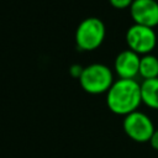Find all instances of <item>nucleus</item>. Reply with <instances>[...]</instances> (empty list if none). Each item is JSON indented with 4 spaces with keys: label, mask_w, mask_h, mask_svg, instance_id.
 Instances as JSON below:
<instances>
[{
    "label": "nucleus",
    "mask_w": 158,
    "mask_h": 158,
    "mask_svg": "<svg viewBox=\"0 0 158 158\" xmlns=\"http://www.w3.org/2000/svg\"><path fill=\"white\" fill-rule=\"evenodd\" d=\"M142 102L141 84L135 79H117L106 93V104L111 112L126 116Z\"/></svg>",
    "instance_id": "f257e3e1"
},
{
    "label": "nucleus",
    "mask_w": 158,
    "mask_h": 158,
    "mask_svg": "<svg viewBox=\"0 0 158 158\" xmlns=\"http://www.w3.org/2000/svg\"><path fill=\"white\" fill-rule=\"evenodd\" d=\"M79 84L81 89L89 94H102L114 84L112 72L107 65L94 63L88 67H84V70L79 78Z\"/></svg>",
    "instance_id": "f03ea898"
},
{
    "label": "nucleus",
    "mask_w": 158,
    "mask_h": 158,
    "mask_svg": "<svg viewBox=\"0 0 158 158\" xmlns=\"http://www.w3.org/2000/svg\"><path fill=\"white\" fill-rule=\"evenodd\" d=\"M105 32V25L100 19H84L77 27L75 43L80 51H94L102 43Z\"/></svg>",
    "instance_id": "7ed1b4c3"
},
{
    "label": "nucleus",
    "mask_w": 158,
    "mask_h": 158,
    "mask_svg": "<svg viewBox=\"0 0 158 158\" xmlns=\"http://www.w3.org/2000/svg\"><path fill=\"white\" fill-rule=\"evenodd\" d=\"M125 133L133 141L143 143L148 142L154 132L152 120L141 111H133L125 116L122 123Z\"/></svg>",
    "instance_id": "20e7f679"
},
{
    "label": "nucleus",
    "mask_w": 158,
    "mask_h": 158,
    "mask_svg": "<svg viewBox=\"0 0 158 158\" xmlns=\"http://www.w3.org/2000/svg\"><path fill=\"white\" fill-rule=\"evenodd\" d=\"M126 42L131 51L146 56L154 49L157 36L153 28L135 23L126 32Z\"/></svg>",
    "instance_id": "39448f33"
},
{
    "label": "nucleus",
    "mask_w": 158,
    "mask_h": 158,
    "mask_svg": "<svg viewBox=\"0 0 158 158\" xmlns=\"http://www.w3.org/2000/svg\"><path fill=\"white\" fill-rule=\"evenodd\" d=\"M130 14L137 25L151 28L158 25V2L156 0H133Z\"/></svg>",
    "instance_id": "423d86ee"
},
{
    "label": "nucleus",
    "mask_w": 158,
    "mask_h": 158,
    "mask_svg": "<svg viewBox=\"0 0 158 158\" xmlns=\"http://www.w3.org/2000/svg\"><path fill=\"white\" fill-rule=\"evenodd\" d=\"M139 60L137 53L131 49L120 52L115 59V72L120 79H133L139 72Z\"/></svg>",
    "instance_id": "0eeeda50"
},
{
    "label": "nucleus",
    "mask_w": 158,
    "mask_h": 158,
    "mask_svg": "<svg viewBox=\"0 0 158 158\" xmlns=\"http://www.w3.org/2000/svg\"><path fill=\"white\" fill-rule=\"evenodd\" d=\"M142 102L151 109L158 110V78L143 80L141 84Z\"/></svg>",
    "instance_id": "6e6552de"
},
{
    "label": "nucleus",
    "mask_w": 158,
    "mask_h": 158,
    "mask_svg": "<svg viewBox=\"0 0 158 158\" xmlns=\"http://www.w3.org/2000/svg\"><path fill=\"white\" fill-rule=\"evenodd\" d=\"M138 74L144 79L158 78V58L152 54H146L139 60V72Z\"/></svg>",
    "instance_id": "1a4fd4ad"
},
{
    "label": "nucleus",
    "mask_w": 158,
    "mask_h": 158,
    "mask_svg": "<svg viewBox=\"0 0 158 158\" xmlns=\"http://www.w3.org/2000/svg\"><path fill=\"white\" fill-rule=\"evenodd\" d=\"M109 2L116 9H126L132 5L133 0H109Z\"/></svg>",
    "instance_id": "9d476101"
},
{
    "label": "nucleus",
    "mask_w": 158,
    "mask_h": 158,
    "mask_svg": "<svg viewBox=\"0 0 158 158\" xmlns=\"http://www.w3.org/2000/svg\"><path fill=\"white\" fill-rule=\"evenodd\" d=\"M83 70H84V67H81L80 64H73V65H70V68H69L70 75H72L73 78H77V79L80 78Z\"/></svg>",
    "instance_id": "9b49d317"
},
{
    "label": "nucleus",
    "mask_w": 158,
    "mask_h": 158,
    "mask_svg": "<svg viewBox=\"0 0 158 158\" xmlns=\"http://www.w3.org/2000/svg\"><path fill=\"white\" fill-rule=\"evenodd\" d=\"M148 142H149V144H151L152 148H154V149L158 151V130H154V132L151 136V138H149Z\"/></svg>",
    "instance_id": "f8f14e48"
}]
</instances>
